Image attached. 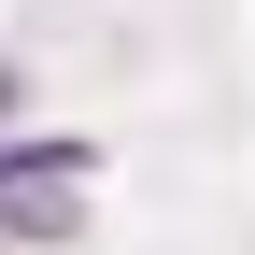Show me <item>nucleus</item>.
Masks as SVG:
<instances>
[{"label": "nucleus", "mask_w": 255, "mask_h": 255, "mask_svg": "<svg viewBox=\"0 0 255 255\" xmlns=\"http://www.w3.org/2000/svg\"><path fill=\"white\" fill-rule=\"evenodd\" d=\"M85 199V142H14L0 156V241H71Z\"/></svg>", "instance_id": "f257e3e1"}, {"label": "nucleus", "mask_w": 255, "mask_h": 255, "mask_svg": "<svg viewBox=\"0 0 255 255\" xmlns=\"http://www.w3.org/2000/svg\"><path fill=\"white\" fill-rule=\"evenodd\" d=\"M0 114H14V71H0Z\"/></svg>", "instance_id": "f03ea898"}]
</instances>
